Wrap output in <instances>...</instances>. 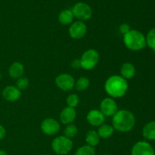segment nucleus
Here are the masks:
<instances>
[{
    "mask_svg": "<svg viewBox=\"0 0 155 155\" xmlns=\"http://www.w3.org/2000/svg\"><path fill=\"white\" fill-rule=\"evenodd\" d=\"M131 155H155V152L153 147L148 142L140 141L133 146Z\"/></svg>",
    "mask_w": 155,
    "mask_h": 155,
    "instance_id": "obj_11",
    "label": "nucleus"
},
{
    "mask_svg": "<svg viewBox=\"0 0 155 155\" xmlns=\"http://www.w3.org/2000/svg\"><path fill=\"white\" fill-rule=\"evenodd\" d=\"M56 86L61 90L68 92L75 86V80L71 75L68 74H61L55 79Z\"/></svg>",
    "mask_w": 155,
    "mask_h": 155,
    "instance_id": "obj_7",
    "label": "nucleus"
},
{
    "mask_svg": "<svg viewBox=\"0 0 155 155\" xmlns=\"http://www.w3.org/2000/svg\"><path fill=\"white\" fill-rule=\"evenodd\" d=\"M0 155H8L7 153L5 151H2V150H0Z\"/></svg>",
    "mask_w": 155,
    "mask_h": 155,
    "instance_id": "obj_30",
    "label": "nucleus"
},
{
    "mask_svg": "<svg viewBox=\"0 0 155 155\" xmlns=\"http://www.w3.org/2000/svg\"><path fill=\"white\" fill-rule=\"evenodd\" d=\"M142 135L148 140H155V121H151L144 126Z\"/></svg>",
    "mask_w": 155,
    "mask_h": 155,
    "instance_id": "obj_17",
    "label": "nucleus"
},
{
    "mask_svg": "<svg viewBox=\"0 0 155 155\" xmlns=\"http://www.w3.org/2000/svg\"><path fill=\"white\" fill-rule=\"evenodd\" d=\"M6 136V130L3 126L0 125V141L2 140Z\"/></svg>",
    "mask_w": 155,
    "mask_h": 155,
    "instance_id": "obj_29",
    "label": "nucleus"
},
{
    "mask_svg": "<svg viewBox=\"0 0 155 155\" xmlns=\"http://www.w3.org/2000/svg\"><path fill=\"white\" fill-rule=\"evenodd\" d=\"M119 30L122 34L125 35L131 30L130 26L128 24H122L119 27Z\"/></svg>",
    "mask_w": 155,
    "mask_h": 155,
    "instance_id": "obj_27",
    "label": "nucleus"
},
{
    "mask_svg": "<svg viewBox=\"0 0 155 155\" xmlns=\"http://www.w3.org/2000/svg\"><path fill=\"white\" fill-rule=\"evenodd\" d=\"M74 18L80 21H87L90 19L92 15V10L90 6L85 2H78L74 5L72 8Z\"/></svg>",
    "mask_w": 155,
    "mask_h": 155,
    "instance_id": "obj_6",
    "label": "nucleus"
},
{
    "mask_svg": "<svg viewBox=\"0 0 155 155\" xmlns=\"http://www.w3.org/2000/svg\"><path fill=\"white\" fill-rule=\"evenodd\" d=\"M79 101H80V99L77 94H71V95H68V97L67 98V104H68V107L75 108L78 105Z\"/></svg>",
    "mask_w": 155,
    "mask_h": 155,
    "instance_id": "obj_25",
    "label": "nucleus"
},
{
    "mask_svg": "<svg viewBox=\"0 0 155 155\" xmlns=\"http://www.w3.org/2000/svg\"><path fill=\"white\" fill-rule=\"evenodd\" d=\"M89 86V80L86 77H81L75 82V88L77 91H85Z\"/></svg>",
    "mask_w": 155,
    "mask_h": 155,
    "instance_id": "obj_21",
    "label": "nucleus"
},
{
    "mask_svg": "<svg viewBox=\"0 0 155 155\" xmlns=\"http://www.w3.org/2000/svg\"><path fill=\"white\" fill-rule=\"evenodd\" d=\"M100 136H98V133L95 130H89L86 136V142H87L88 145L95 148L98 145L100 142Z\"/></svg>",
    "mask_w": 155,
    "mask_h": 155,
    "instance_id": "obj_20",
    "label": "nucleus"
},
{
    "mask_svg": "<svg viewBox=\"0 0 155 155\" xmlns=\"http://www.w3.org/2000/svg\"><path fill=\"white\" fill-rule=\"evenodd\" d=\"M2 96L6 101L14 102L21 98V91L15 86H6L2 91Z\"/></svg>",
    "mask_w": 155,
    "mask_h": 155,
    "instance_id": "obj_13",
    "label": "nucleus"
},
{
    "mask_svg": "<svg viewBox=\"0 0 155 155\" xmlns=\"http://www.w3.org/2000/svg\"><path fill=\"white\" fill-rule=\"evenodd\" d=\"M71 67L74 69H79L81 68V62H80V59H74L71 63Z\"/></svg>",
    "mask_w": 155,
    "mask_h": 155,
    "instance_id": "obj_28",
    "label": "nucleus"
},
{
    "mask_svg": "<svg viewBox=\"0 0 155 155\" xmlns=\"http://www.w3.org/2000/svg\"><path fill=\"white\" fill-rule=\"evenodd\" d=\"M29 86V80L27 77H20L18 79L16 83V87L19 90H25Z\"/></svg>",
    "mask_w": 155,
    "mask_h": 155,
    "instance_id": "obj_26",
    "label": "nucleus"
},
{
    "mask_svg": "<svg viewBox=\"0 0 155 155\" xmlns=\"http://www.w3.org/2000/svg\"><path fill=\"white\" fill-rule=\"evenodd\" d=\"M128 87L127 80L119 75L111 76L104 83L105 92L112 98H122L127 93Z\"/></svg>",
    "mask_w": 155,
    "mask_h": 155,
    "instance_id": "obj_2",
    "label": "nucleus"
},
{
    "mask_svg": "<svg viewBox=\"0 0 155 155\" xmlns=\"http://www.w3.org/2000/svg\"><path fill=\"white\" fill-rule=\"evenodd\" d=\"M124 43L128 49L139 51L146 46V39L144 34L136 30H131L124 35Z\"/></svg>",
    "mask_w": 155,
    "mask_h": 155,
    "instance_id": "obj_3",
    "label": "nucleus"
},
{
    "mask_svg": "<svg viewBox=\"0 0 155 155\" xmlns=\"http://www.w3.org/2000/svg\"><path fill=\"white\" fill-rule=\"evenodd\" d=\"M24 67L21 62H14L8 69V74L12 79H18L23 76Z\"/></svg>",
    "mask_w": 155,
    "mask_h": 155,
    "instance_id": "obj_15",
    "label": "nucleus"
},
{
    "mask_svg": "<svg viewBox=\"0 0 155 155\" xmlns=\"http://www.w3.org/2000/svg\"><path fill=\"white\" fill-rule=\"evenodd\" d=\"M86 120L89 124L94 127H100L105 120V116L99 110H91L86 116Z\"/></svg>",
    "mask_w": 155,
    "mask_h": 155,
    "instance_id": "obj_12",
    "label": "nucleus"
},
{
    "mask_svg": "<svg viewBox=\"0 0 155 155\" xmlns=\"http://www.w3.org/2000/svg\"><path fill=\"white\" fill-rule=\"evenodd\" d=\"M146 45H148L151 49L155 51V28L151 29L145 37Z\"/></svg>",
    "mask_w": 155,
    "mask_h": 155,
    "instance_id": "obj_23",
    "label": "nucleus"
},
{
    "mask_svg": "<svg viewBox=\"0 0 155 155\" xmlns=\"http://www.w3.org/2000/svg\"><path fill=\"white\" fill-rule=\"evenodd\" d=\"M77 111L75 108L71 107H65L61 110L60 114V120L63 124H71L75 120Z\"/></svg>",
    "mask_w": 155,
    "mask_h": 155,
    "instance_id": "obj_14",
    "label": "nucleus"
},
{
    "mask_svg": "<svg viewBox=\"0 0 155 155\" xmlns=\"http://www.w3.org/2000/svg\"><path fill=\"white\" fill-rule=\"evenodd\" d=\"M73 142L64 136L55 138L51 142V148L57 154L65 155L71 152L73 148Z\"/></svg>",
    "mask_w": 155,
    "mask_h": 155,
    "instance_id": "obj_4",
    "label": "nucleus"
},
{
    "mask_svg": "<svg viewBox=\"0 0 155 155\" xmlns=\"http://www.w3.org/2000/svg\"><path fill=\"white\" fill-rule=\"evenodd\" d=\"M104 155H110V154H104Z\"/></svg>",
    "mask_w": 155,
    "mask_h": 155,
    "instance_id": "obj_32",
    "label": "nucleus"
},
{
    "mask_svg": "<svg viewBox=\"0 0 155 155\" xmlns=\"http://www.w3.org/2000/svg\"><path fill=\"white\" fill-rule=\"evenodd\" d=\"M114 129L113 126H110L109 124H101L98 130V134L101 139H109L112 135L114 134Z\"/></svg>",
    "mask_w": 155,
    "mask_h": 155,
    "instance_id": "obj_19",
    "label": "nucleus"
},
{
    "mask_svg": "<svg viewBox=\"0 0 155 155\" xmlns=\"http://www.w3.org/2000/svg\"><path fill=\"white\" fill-rule=\"evenodd\" d=\"M74 15L72 11L70 9H65L60 12L58 15V21L62 25H68L71 24L74 21Z\"/></svg>",
    "mask_w": 155,
    "mask_h": 155,
    "instance_id": "obj_18",
    "label": "nucleus"
},
{
    "mask_svg": "<svg viewBox=\"0 0 155 155\" xmlns=\"http://www.w3.org/2000/svg\"><path fill=\"white\" fill-rule=\"evenodd\" d=\"M41 130L47 136H54L60 130V124L53 118H46L41 124Z\"/></svg>",
    "mask_w": 155,
    "mask_h": 155,
    "instance_id": "obj_8",
    "label": "nucleus"
},
{
    "mask_svg": "<svg viewBox=\"0 0 155 155\" xmlns=\"http://www.w3.org/2000/svg\"><path fill=\"white\" fill-rule=\"evenodd\" d=\"M2 79V74H1V73H0V80H1Z\"/></svg>",
    "mask_w": 155,
    "mask_h": 155,
    "instance_id": "obj_31",
    "label": "nucleus"
},
{
    "mask_svg": "<svg viewBox=\"0 0 155 155\" xmlns=\"http://www.w3.org/2000/svg\"><path fill=\"white\" fill-rule=\"evenodd\" d=\"M75 155H95V148L89 145H83L77 149Z\"/></svg>",
    "mask_w": 155,
    "mask_h": 155,
    "instance_id": "obj_22",
    "label": "nucleus"
},
{
    "mask_svg": "<svg viewBox=\"0 0 155 155\" xmlns=\"http://www.w3.org/2000/svg\"><path fill=\"white\" fill-rule=\"evenodd\" d=\"M100 110L104 116L113 117L117 112V104L112 98H105L100 104Z\"/></svg>",
    "mask_w": 155,
    "mask_h": 155,
    "instance_id": "obj_10",
    "label": "nucleus"
},
{
    "mask_svg": "<svg viewBox=\"0 0 155 155\" xmlns=\"http://www.w3.org/2000/svg\"><path fill=\"white\" fill-rule=\"evenodd\" d=\"M87 32V27L83 21H77L71 24L69 27V34L74 39H80L84 37Z\"/></svg>",
    "mask_w": 155,
    "mask_h": 155,
    "instance_id": "obj_9",
    "label": "nucleus"
},
{
    "mask_svg": "<svg viewBox=\"0 0 155 155\" xmlns=\"http://www.w3.org/2000/svg\"><path fill=\"white\" fill-rule=\"evenodd\" d=\"M78 133V130H77V127H76L74 124H68L66 127V128L64 130V136L71 139V138H74L76 135Z\"/></svg>",
    "mask_w": 155,
    "mask_h": 155,
    "instance_id": "obj_24",
    "label": "nucleus"
},
{
    "mask_svg": "<svg viewBox=\"0 0 155 155\" xmlns=\"http://www.w3.org/2000/svg\"><path fill=\"white\" fill-rule=\"evenodd\" d=\"M99 60V54L95 49H88L82 54L80 58L81 68L86 71H89L95 68Z\"/></svg>",
    "mask_w": 155,
    "mask_h": 155,
    "instance_id": "obj_5",
    "label": "nucleus"
},
{
    "mask_svg": "<svg viewBox=\"0 0 155 155\" xmlns=\"http://www.w3.org/2000/svg\"><path fill=\"white\" fill-rule=\"evenodd\" d=\"M121 77L125 80H130L136 74V68L131 63L123 64L120 68Z\"/></svg>",
    "mask_w": 155,
    "mask_h": 155,
    "instance_id": "obj_16",
    "label": "nucleus"
},
{
    "mask_svg": "<svg viewBox=\"0 0 155 155\" xmlns=\"http://www.w3.org/2000/svg\"><path fill=\"white\" fill-rule=\"evenodd\" d=\"M112 124L114 130L120 133H127L134 128L136 117L130 110H120L113 116Z\"/></svg>",
    "mask_w": 155,
    "mask_h": 155,
    "instance_id": "obj_1",
    "label": "nucleus"
}]
</instances>
